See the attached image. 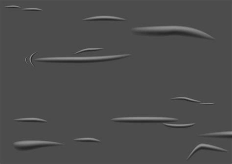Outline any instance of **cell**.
<instances>
[{
    "label": "cell",
    "mask_w": 232,
    "mask_h": 164,
    "mask_svg": "<svg viewBox=\"0 0 232 164\" xmlns=\"http://www.w3.org/2000/svg\"><path fill=\"white\" fill-rule=\"evenodd\" d=\"M132 31L135 34L141 35H183L210 40L215 39L213 37L208 33L196 28L187 26H172L138 27L133 28Z\"/></svg>",
    "instance_id": "obj_1"
},
{
    "label": "cell",
    "mask_w": 232,
    "mask_h": 164,
    "mask_svg": "<svg viewBox=\"0 0 232 164\" xmlns=\"http://www.w3.org/2000/svg\"><path fill=\"white\" fill-rule=\"evenodd\" d=\"M130 54H120L111 56H97V57H70V58H42L35 60V61H58V62H87L95 61H107L112 60H118L122 58H126L130 56Z\"/></svg>",
    "instance_id": "obj_2"
},
{
    "label": "cell",
    "mask_w": 232,
    "mask_h": 164,
    "mask_svg": "<svg viewBox=\"0 0 232 164\" xmlns=\"http://www.w3.org/2000/svg\"><path fill=\"white\" fill-rule=\"evenodd\" d=\"M178 119L165 117H126L111 119L117 122H177Z\"/></svg>",
    "instance_id": "obj_3"
},
{
    "label": "cell",
    "mask_w": 232,
    "mask_h": 164,
    "mask_svg": "<svg viewBox=\"0 0 232 164\" xmlns=\"http://www.w3.org/2000/svg\"><path fill=\"white\" fill-rule=\"evenodd\" d=\"M64 144L53 142L41 141H22L15 142L13 145L18 149H28L37 147H45L49 145H63Z\"/></svg>",
    "instance_id": "obj_4"
},
{
    "label": "cell",
    "mask_w": 232,
    "mask_h": 164,
    "mask_svg": "<svg viewBox=\"0 0 232 164\" xmlns=\"http://www.w3.org/2000/svg\"><path fill=\"white\" fill-rule=\"evenodd\" d=\"M201 149L215 150V151H220V152H228V150H226L225 149L221 148L219 147H215V146H213L212 145H208V144H200L198 145L195 148H194V150L192 151V152H191L190 154L188 156V157L187 158V160L190 159V157H192L196 152H197L198 150H201Z\"/></svg>",
    "instance_id": "obj_5"
},
{
    "label": "cell",
    "mask_w": 232,
    "mask_h": 164,
    "mask_svg": "<svg viewBox=\"0 0 232 164\" xmlns=\"http://www.w3.org/2000/svg\"><path fill=\"white\" fill-rule=\"evenodd\" d=\"M232 132H221L212 133L208 134L199 135V136H203L204 137H218V138H229L232 137Z\"/></svg>",
    "instance_id": "obj_6"
},
{
    "label": "cell",
    "mask_w": 232,
    "mask_h": 164,
    "mask_svg": "<svg viewBox=\"0 0 232 164\" xmlns=\"http://www.w3.org/2000/svg\"><path fill=\"white\" fill-rule=\"evenodd\" d=\"M120 20V21H126V20L122 18L114 16H102L93 17L88 18L84 19L83 20Z\"/></svg>",
    "instance_id": "obj_7"
},
{
    "label": "cell",
    "mask_w": 232,
    "mask_h": 164,
    "mask_svg": "<svg viewBox=\"0 0 232 164\" xmlns=\"http://www.w3.org/2000/svg\"><path fill=\"white\" fill-rule=\"evenodd\" d=\"M15 121H20V122H47V121L43 119H38V118H23V119H14Z\"/></svg>",
    "instance_id": "obj_8"
},
{
    "label": "cell",
    "mask_w": 232,
    "mask_h": 164,
    "mask_svg": "<svg viewBox=\"0 0 232 164\" xmlns=\"http://www.w3.org/2000/svg\"><path fill=\"white\" fill-rule=\"evenodd\" d=\"M164 126L169 128H188V127H190L192 126L195 125V123H192V124H164Z\"/></svg>",
    "instance_id": "obj_9"
},
{
    "label": "cell",
    "mask_w": 232,
    "mask_h": 164,
    "mask_svg": "<svg viewBox=\"0 0 232 164\" xmlns=\"http://www.w3.org/2000/svg\"><path fill=\"white\" fill-rule=\"evenodd\" d=\"M74 141H79V142H98V143H100L101 142L100 140H98L95 138H77V139H75L73 140Z\"/></svg>",
    "instance_id": "obj_10"
},
{
    "label": "cell",
    "mask_w": 232,
    "mask_h": 164,
    "mask_svg": "<svg viewBox=\"0 0 232 164\" xmlns=\"http://www.w3.org/2000/svg\"><path fill=\"white\" fill-rule=\"evenodd\" d=\"M171 100H185V101H190V102H196V103H200L202 104V102H201V101L197 100H193V99H191L190 98H186V97H177V98H174L171 99Z\"/></svg>",
    "instance_id": "obj_11"
},
{
    "label": "cell",
    "mask_w": 232,
    "mask_h": 164,
    "mask_svg": "<svg viewBox=\"0 0 232 164\" xmlns=\"http://www.w3.org/2000/svg\"><path fill=\"white\" fill-rule=\"evenodd\" d=\"M104 48H87V49H83L82 50L77 52L75 53L74 54H77L80 52H86V51H98V50H102Z\"/></svg>",
    "instance_id": "obj_12"
},
{
    "label": "cell",
    "mask_w": 232,
    "mask_h": 164,
    "mask_svg": "<svg viewBox=\"0 0 232 164\" xmlns=\"http://www.w3.org/2000/svg\"><path fill=\"white\" fill-rule=\"evenodd\" d=\"M22 10L24 11H43V10L41 9H35V8H28V9H23Z\"/></svg>",
    "instance_id": "obj_13"
},
{
    "label": "cell",
    "mask_w": 232,
    "mask_h": 164,
    "mask_svg": "<svg viewBox=\"0 0 232 164\" xmlns=\"http://www.w3.org/2000/svg\"><path fill=\"white\" fill-rule=\"evenodd\" d=\"M37 52H34V53H33V54H32V56H30V63H31V64H32V66H34V67H35V66H34V64H33V63H32V56H34V54H36V53H37Z\"/></svg>",
    "instance_id": "obj_14"
},
{
    "label": "cell",
    "mask_w": 232,
    "mask_h": 164,
    "mask_svg": "<svg viewBox=\"0 0 232 164\" xmlns=\"http://www.w3.org/2000/svg\"><path fill=\"white\" fill-rule=\"evenodd\" d=\"M5 7H16V8H21L20 7L17 6V5H8V6H5Z\"/></svg>",
    "instance_id": "obj_15"
}]
</instances>
